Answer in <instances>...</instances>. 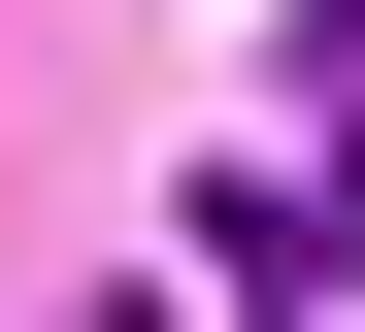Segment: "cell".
I'll use <instances>...</instances> for the list:
<instances>
[{
  "mask_svg": "<svg viewBox=\"0 0 365 332\" xmlns=\"http://www.w3.org/2000/svg\"><path fill=\"white\" fill-rule=\"evenodd\" d=\"M200 299H365V166H332V133H299V166H200Z\"/></svg>",
  "mask_w": 365,
  "mask_h": 332,
  "instance_id": "cell-1",
  "label": "cell"
},
{
  "mask_svg": "<svg viewBox=\"0 0 365 332\" xmlns=\"http://www.w3.org/2000/svg\"><path fill=\"white\" fill-rule=\"evenodd\" d=\"M299 133H332V166H365V0H299Z\"/></svg>",
  "mask_w": 365,
  "mask_h": 332,
  "instance_id": "cell-2",
  "label": "cell"
},
{
  "mask_svg": "<svg viewBox=\"0 0 365 332\" xmlns=\"http://www.w3.org/2000/svg\"><path fill=\"white\" fill-rule=\"evenodd\" d=\"M100 332H166V299H100Z\"/></svg>",
  "mask_w": 365,
  "mask_h": 332,
  "instance_id": "cell-3",
  "label": "cell"
}]
</instances>
